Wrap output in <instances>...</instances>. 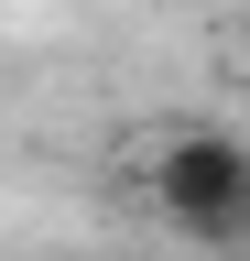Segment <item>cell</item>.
<instances>
[{
	"instance_id": "obj_1",
	"label": "cell",
	"mask_w": 250,
	"mask_h": 261,
	"mask_svg": "<svg viewBox=\"0 0 250 261\" xmlns=\"http://www.w3.org/2000/svg\"><path fill=\"white\" fill-rule=\"evenodd\" d=\"M152 207L196 250H250V142L239 130H163L142 163Z\"/></svg>"
},
{
	"instance_id": "obj_2",
	"label": "cell",
	"mask_w": 250,
	"mask_h": 261,
	"mask_svg": "<svg viewBox=\"0 0 250 261\" xmlns=\"http://www.w3.org/2000/svg\"><path fill=\"white\" fill-rule=\"evenodd\" d=\"M239 65H250V11H239Z\"/></svg>"
}]
</instances>
